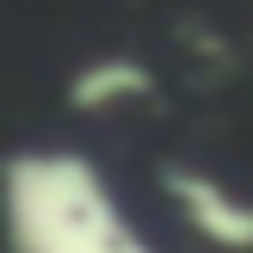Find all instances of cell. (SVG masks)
<instances>
[{"label": "cell", "mask_w": 253, "mask_h": 253, "mask_svg": "<svg viewBox=\"0 0 253 253\" xmlns=\"http://www.w3.org/2000/svg\"><path fill=\"white\" fill-rule=\"evenodd\" d=\"M0 222L12 253H124L142 241L105 173L74 148H19L0 161Z\"/></svg>", "instance_id": "1"}, {"label": "cell", "mask_w": 253, "mask_h": 253, "mask_svg": "<svg viewBox=\"0 0 253 253\" xmlns=\"http://www.w3.org/2000/svg\"><path fill=\"white\" fill-rule=\"evenodd\" d=\"M161 192H167V204L179 210V222L198 241H210L216 253H253V198L222 185L216 173L167 161L161 167Z\"/></svg>", "instance_id": "2"}, {"label": "cell", "mask_w": 253, "mask_h": 253, "mask_svg": "<svg viewBox=\"0 0 253 253\" xmlns=\"http://www.w3.org/2000/svg\"><path fill=\"white\" fill-rule=\"evenodd\" d=\"M148 93H155V68L142 56H93L68 74V111H81V118H105Z\"/></svg>", "instance_id": "3"}]
</instances>
